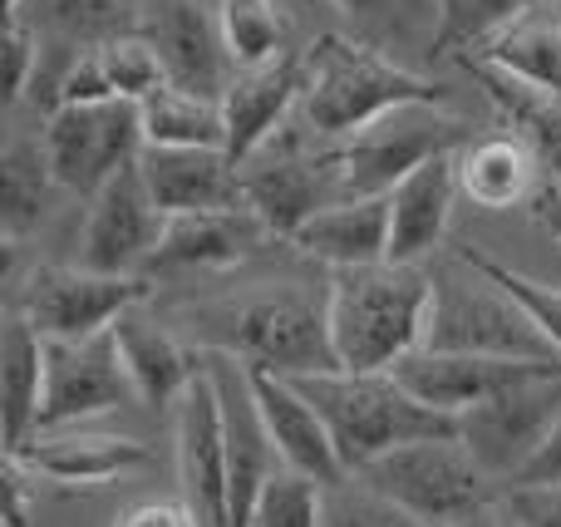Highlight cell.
Listing matches in <instances>:
<instances>
[{
  "label": "cell",
  "instance_id": "obj_1",
  "mask_svg": "<svg viewBox=\"0 0 561 527\" xmlns=\"http://www.w3.org/2000/svg\"><path fill=\"white\" fill-rule=\"evenodd\" d=\"M434 272L409 262L340 266L325 286L330 345L340 370H394L424 345Z\"/></svg>",
  "mask_w": 561,
  "mask_h": 527
},
{
  "label": "cell",
  "instance_id": "obj_2",
  "mask_svg": "<svg viewBox=\"0 0 561 527\" xmlns=\"http://www.w3.org/2000/svg\"><path fill=\"white\" fill-rule=\"evenodd\" d=\"M306 390V400L325 414L330 439L345 459L350 479L379 454L414 439H458L463 420L424 404L414 390L399 385L394 370H316L290 375Z\"/></svg>",
  "mask_w": 561,
  "mask_h": 527
},
{
  "label": "cell",
  "instance_id": "obj_3",
  "mask_svg": "<svg viewBox=\"0 0 561 527\" xmlns=\"http://www.w3.org/2000/svg\"><path fill=\"white\" fill-rule=\"evenodd\" d=\"M193 325L203 351H227L242 365H262L276 375L340 370L325 296H310L300 286H266L237 301L203 306L193 311Z\"/></svg>",
  "mask_w": 561,
  "mask_h": 527
},
{
  "label": "cell",
  "instance_id": "obj_4",
  "mask_svg": "<svg viewBox=\"0 0 561 527\" xmlns=\"http://www.w3.org/2000/svg\"><path fill=\"white\" fill-rule=\"evenodd\" d=\"M448 89L414 69L385 59L379 49L345 35H320L306 49V94L300 118L316 138H350L399 104H444Z\"/></svg>",
  "mask_w": 561,
  "mask_h": 527
},
{
  "label": "cell",
  "instance_id": "obj_5",
  "mask_svg": "<svg viewBox=\"0 0 561 527\" xmlns=\"http://www.w3.org/2000/svg\"><path fill=\"white\" fill-rule=\"evenodd\" d=\"M355 483L385 499L389 508H399L404 518H414L419 527L463 523L473 513L497 508V499H503V479H493L463 439L399 444V449L379 454L375 463H365Z\"/></svg>",
  "mask_w": 561,
  "mask_h": 527
},
{
  "label": "cell",
  "instance_id": "obj_6",
  "mask_svg": "<svg viewBox=\"0 0 561 527\" xmlns=\"http://www.w3.org/2000/svg\"><path fill=\"white\" fill-rule=\"evenodd\" d=\"M428 351H468V355H513V360H561V351L537 331V321L503 291L473 272L468 262L434 272V301L424 325Z\"/></svg>",
  "mask_w": 561,
  "mask_h": 527
},
{
  "label": "cell",
  "instance_id": "obj_7",
  "mask_svg": "<svg viewBox=\"0 0 561 527\" xmlns=\"http://www.w3.org/2000/svg\"><path fill=\"white\" fill-rule=\"evenodd\" d=\"M473 128L444 104H399L335 148L340 197H389L414 168L438 153H458Z\"/></svg>",
  "mask_w": 561,
  "mask_h": 527
},
{
  "label": "cell",
  "instance_id": "obj_8",
  "mask_svg": "<svg viewBox=\"0 0 561 527\" xmlns=\"http://www.w3.org/2000/svg\"><path fill=\"white\" fill-rule=\"evenodd\" d=\"M45 158L59 187L94 197L114 173L144 153V108L134 99H99V104H59L45 118Z\"/></svg>",
  "mask_w": 561,
  "mask_h": 527
},
{
  "label": "cell",
  "instance_id": "obj_9",
  "mask_svg": "<svg viewBox=\"0 0 561 527\" xmlns=\"http://www.w3.org/2000/svg\"><path fill=\"white\" fill-rule=\"evenodd\" d=\"M148 296V276H114L94 266H35L20 291V316L45 341H89Z\"/></svg>",
  "mask_w": 561,
  "mask_h": 527
},
{
  "label": "cell",
  "instance_id": "obj_10",
  "mask_svg": "<svg viewBox=\"0 0 561 527\" xmlns=\"http://www.w3.org/2000/svg\"><path fill=\"white\" fill-rule=\"evenodd\" d=\"M561 420V365L557 370H537L527 380L497 390L493 400L473 404L463 414V434L458 439L473 449V459L483 463L493 479H517L527 469L537 449L547 444V434Z\"/></svg>",
  "mask_w": 561,
  "mask_h": 527
},
{
  "label": "cell",
  "instance_id": "obj_11",
  "mask_svg": "<svg viewBox=\"0 0 561 527\" xmlns=\"http://www.w3.org/2000/svg\"><path fill=\"white\" fill-rule=\"evenodd\" d=\"M178 493L197 527H232V479H227V414L213 370H203L173 410Z\"/></svg>",
  "mask_w": 561,
  "mask_h": 527
},
{
  "label": "cell",
  "instance_id": "obj_12",
  "mask_svg": "<svg viewBox=\"0 0 561 527\" xmlns=\"http://www.w3.org/2000/svg\"><path fill=\"white\" fill-rule=\"evenodd\" d=\"M138 400L128 365L118 355L114 325L89 341H45V400H39V429L94 420L118 404ZM35 429V434H39Z\"/></svg>",
  "mask_w": 561,
  "mask_h": 527
},
{
  "label": "cell",
  "instance_id": "obj_13",
  "mask_svg": "<svg viewBox=\"0 0 561 527\" xmlns=\"http://www.w3.org/2000/svg\"><path fill=\"white\" fill-rule=\"evenodd\" d=\"M242 203L262 217L272 237H296L306 217L340 203V163L330 153H300V144H266L242 163Z\"/></svg>",
  "mask_w": 561,
  "mask_h": 527
},
{
  "label": "cell",
  "instance_id": "obj_14",
  "mask_svg": "<svg viewBox=\"0 0 561 527\" xmlns=\"http://www.w3.org/2000/svg\"><path fill=\"white\" fill-rule=\"evenodd\" d=\"M163 227L168 213L148 193L144 168L128 163L124 173H114L89 197V217L84 232H79V262L94 266V272L138 276V266H148V256H153Z\"/></svg>",
  "mask_w": 561,
  "mask_h": 527
},
{
  "label": "cell",
  "instance_id": "obj_15",
  "mask_svg": "<svg viewBox=\"0 0 561 527\" xmlns=\"http://www.w3.org/2000/svg\"><path fill=\"white\" fill-rule=\"evenodd\" d=\"M148 45L158 49L168 69V84L203 99H222L237 79L232 49L222 39V15L207 0H144V30Z\"/></svg>",
  "mask_w": 561,
  "mask_h": 527
},
{
  "label": "cell",
  "instance_id": "obj_16",
  "mask_svg": "<svg viewBox=\"0 0 561 527\" xmlns=\"http://www.w3.org/2000/svg\"><path fill=\"white\" fill-rule=\"evenodd\" d=\"M557 365L561 360H513V355H468V351H428V345H419L394 365V375L424 404L463 420L473 404L493 400L497 390H507V385L527 380L537 370H557Z\"/></svg>",
  "mask_w": 561,
  "mask_h": 527
},
{
  "label": "cell",
  "instance_id": "obj_17",
  "mask_svg": "<svg viewBox=\"0 0 561 527\" xmlns=\"http://www.w3.org/2000/svg\"><path fill=\"white\" fill-rule=\"evenodd\" d=\"M247 380H252L256 410H262V424H266V434H272L280 463L310 473V479L325 483V489L350 483V469H345V459H340L335 439H330L325 414L306 400V390H300L290 375L262 370V365H247Z\"/></svg>",
  "mask_w": 561,
  "mask_h": 527
},
{
  "label": "cell",
  "instance_id": "obj_18",
  "mask_svg": "<svg viewBox=\"0 0 561 527\" xmlns=\"http://www.w3.org/2000/svg\"><path fill=\"white\" fill-rule=\"evenodd\" d=\"M300 94H306V49H286V55L266 59L256 69H237V79L222 94L227 153H232L237 168L280 134V124H286L290 104H300Z\"/></svg>",
  "mask_w": 561,
  "mask_h": 527
},
{
  "label": "cell",
  "instance_id": "obj_19",
  "mask_svg": "<svg viewBox=\"0 0 561 527\" xmlns=\"http://www.w3.org/2000/svg\"><path fill=\"white\" fill-rule=\"evenodd\" d=\"M114 341L118 355L128 365V380L138 390V404L148 410H178V400L187 394V385L207 370V351L203 345H187L168 331L153 316H138V306H128L114 321Z\"/></svg>",
  "mask_w": 561,
  "mask_h": 527
},
{
  "label": "cell",
  "instance_id": "obj_20",
  "mask_svg": "<svg viewBox=\"0 0 561 527\" xmlns=\"http://www.w3.org/2000/svg\"><path fill=\"white\" fill-rule=\"evenodd\" d=\"M262 237V217L252 207H217V213H178L168 217L163 237H158L153 256L144 272L148 276H173V272H222L237 266Z\"/></svg>",
  "mask_w": 561,
  "mask_h": 527
},
{
  "label": "cell",
  "instance_id": "obj_21",
  "mask_svg": "<svg viewBox=\"0 0 561 527\" xmlns=\"http://www.w3.org/2000/svg\"><path fill=\"white\" fill-rule=\"evenodd\" d=\"M144 183L153 203L168 217L178 213H217V207H247L242 203V168L227 148H158L148 144L138 153Z\"/></svg>",
  "mask_w": 561,
  "mask_h": 527
},
{
  "label": "cell",
  "instance_id": "obj_22",
  "mask_svg": "<svg viewBox=\"0 0 561 527\" xmlns=\"http://www.w3.org/2000/svg\"><path fill=\"white\" fill-rule=\"evenodd\" d=\"M35 479L65 483V489H104V483L124 479L134 469L153 463V449L144 439H124V434H59L39 429L15 449Z\"/></svg>",
  "mask_w": 561,
  "mask_h": 527
},
{
  "label": "cell",
  "instance_id": "obj_23",
  "mask_svg": "<svg viewBox=\"0 0 561 527\" xmlns=\"http://www.w3.org/2000/svg\"><path fill=\"white\" fill-rule=\"evenodd\" d=\"M458 153H438L389 193V262L424 266L444 247L458 203Z\"/></svg>",
  "mask_w": 561,
  "mask_h": 527
},
{
  "label": "cell",
  "instance_id": "obj_24",
  "mask_svg": "<svg viewBox=\"0 0 561 527\" xmlns=\"http://www.w3.org/2000/svg\"><path fill=\"white\" fill-rule=\"evenodd\" d=\"M290 242L325 266L389 262V197H340L296 227Z\"/></svg>",
  "mask_w": 561,
  "mask_h": 527
},
{
  "label": "cell",
  "instance_id": "obj_25",
  "mask_svg": "<svg viewBox=\"0 0 561 527\" xmlns=\"http://www.w3.org/2000/svg\"><path fill=\"white\" fill-rule=\"evenodd\" d=\"M537 168H542L537 153L513 128L488 138H468L458 148V187L483 213H503V207L527 203L537 193Z\"/></svg>",
  "mask_w": 561,
  "mask_h": 527
},
{
  "label": "cell",
  "instance_id": "obj_26",
  "mask_svg": "<svg viewBox=\"0 0 561 527\" xmlns=\"http://www.w3.org/2000/svg\"><path fill=\"white\" fill-rule=\"evenodd\" d=\"M25 10V5H20ZM30 25L65 59L144 30V0H35Z\"/></svg>",
  "mask_w": 561,
  "mask_h": 527
},
{
  "label": "cell",
  "instance_id": "obj_27",
  "mask_svg": "<svg viewBox=\"0 0 561 527\" xmlns=\"http://www.w3.org/2000/svg\"><path fill=\"white\" fill-rule=\"evenodd\" d=\"M468 59L493 65V69H503V75L561 99V15H552L547 5L527 10L523 20L497 30V35L488 39V45H478Z\"/></svg>",
  "mask_w": 561,
  "mask_h": 527
},
{
  "label": "cell",
  "instance_id": "obj_28",
  "mask_svg": "<svg viewBox=\"0 0 561 527\" xmlns=\"http://www.w3.org/2000/svg\"><path fill=\"white\" fill-rule=\"evenodd\" d=\"M473 69V79L488 89L493 108L503 114V124L513 128L517 138H527V148L537 153V163L561 183V99L542 94V89L523 84V79L503 75L493 65H478V59H463Z\"/></svg>",
  "mask_w": 561,
  "mask_h": 527
},
{
  "label": "cell",
  "instance_id": "obj_29",
  "mask_svg": "<svg viewBox=\"0 0 561 527\" xmlns=\"http://www.w3.org/2000/svg\"><path fill=\"white\" fill-rule=\"evenodd\" d=\"M0 370H5V454H15L39 429V400H45V335L25 316H10Z\"/></svg>",
  "mask_w": 561,
  "mask_h": 527
},
{
  "label": "cell",
  "instance_id": "obj_30",
  "mask_svg": "<svg viewBox=\"0 0 561 527\" xmlns=\"http://www.w3.org/2000/svg\"><path fill=\"white\" fill-rule=\"evenodd\" d=\"M138 108H144V148H227L222 99H203L178 84H163Z\"/></svg>",
  "mask_w": 561,
  "mask_h": 527
},
{
  "label": "cell",
  "instance_id": "obj_31",
  "mask_svg": "<svg viewBox=\"0 0 561 527\" xmlns=\"http://www.w3.org/2000/svg\"><path fill=\"white\" fill-rule=\"evenodd\" d=\"M49 187H55V173H49L45 144H20L5 148L0 158V222H5V242H20L30 227H39L49 207Z\"/></svg>",
  "mask_w": 561,
  "mask_h": 527
},
{
  "label": "cell",
  "instance_id": "obj_32",
  "mask_svg": "<svg viewBox=\"0 0 561 527\" xmlns=\"http://www.w3.org/2000/svg\"><path fill=\"white\" fill-rule=\"evenodd\" d=\"M552 0H434V35H428V55H458V49H478L523 20L527 10H542Z\"/></svg>",
  "mask_w": 561,
  "mask_h": 527
},
{
  "label": "cell",
  "instance_id": "obj_33",
  "mask_svg": "<svg viewBox=\"0 0 561 527\" xmlns=\"http://www.w3.org/2000/svg\"><path fill=\"white\" fill-rule=\"evenodd\" d=\"M217 15H222V39L237 69H256L286 55V20L276 0H217Z\"/></svg>",
  "mask_w": 561,
  "mask_h": 527
},
{
  "label": "cell",
  "instance_id": "obj_34",
  "mask_svg": "<svg viewBox=\"0 0 561 527\" xmlns=\"http://www.w3.org/2000/svg\"><path fill=\"white\" fill-rule=\"evenodd\" d=\"M454 256L458 262H468L473 272H483L488 282H497L507 296H513L517 306H523L527 316L537 321V331L547 335V341L561 351V286H547V282H533V276H523V272H513L507 262H497V256H488V252H478V247H454Z\"/></svg>",
  "mask_w": 561,
  "mask_h": 527
},
{
  "label": "cell",
  "instance_id": "obj_35",
  "mask_svg": "<svg viewBox=\"0 0 561 527\" xmlns=\"http://www.w3.org/2000/svg\"><path fill=\"white\" fill-rule=\"evenodd\" d=\"M325 483H316L310 473L276 463V473L266 479V493L256 503L252 527H325Z\"/></svg>",
  "mask_w": 561,
  "mask_h": 527
},
{
  "label": "cell",
  "instance_id": "obj_36",
  "mask_svg": "<svg viewBox=\"0 0 561 527\" xmlns=\"http://www.w3.org/2000/svg\"><path fill=\"white\" fill-rule=\"evenodd\" d=\"M99 65H104L114 99L144 104L148 94H158V89L168 84V69H163V59H158V49L148 45V35H118V39H108V45H99Z\"/></svg>",
  "mask_w": 561,
  "mask_h": 527
},
{
  "label": "cell",
  "instance_id": "obj_37",
  "mask_svg": "<svg viewBox=\"0 0 561 527\" xmlns=\"http://www.w3.org/2000/svg\"><path fill=\"white\" fill-rule=\"evenodd\" d=\"M45 65V39L25 15H5V99H25Z\"/></svg>",
  "mask_w": 561,
  "mask_h": 527
},
{
  "label": "cell",
  "instance_id": "obj_38",
  "mask_svg": "<svg viewBox=\"0 0 561 527\" xmlns=\"http://www.w3.org/2000/svg\"><path fill=\"white\" fill-rule=\"evenodd\" d=\"M497 513L513 527H561V483H503Z\"/></svg>",
  "mask_w": 561,
  "mask_h": 527
},
{
  "label": "cell",
  "instance_id": "obj_39",
  "mask_svg": "<svg viewBox=\"0 0 561 527\" xmlns=\"http://www.w3.org/2000/svg\"><path fill=\"white\" fill-rule=\"evenodd\" d=\"M30 479H35V473H30L15 454H5V527H30L35 493H39V483H30Z\"/></svg>",
  "mask_w": 561,
  "mask_h": 527
},
{
  "label": "cell",
  "instance_id": "obj_40",
  "mask_svg": "<svg viewBox=\"0 0 561 527\" xmlns=\"http://www.w3.org/2000/svg\"><path fill=\"white\" fill-rule=\"evenodd\" d=\"M114 527H197L193 508L183 499L178 503H163V499H148V503H134L114 518Z\"/></svg>",
  "mask_w": 561,
  "mask_h": 527
},
{
  "label": "cell",
  "instance_id": "obj_41",
  "mask_svg": "<svg viewBox=\"0 0 561 527\" xmlns=\"http://www.w3.org/2000/svg\"><path fill=\"white\" fill-rule=\"evenodd\" d=\"M507 483H561V420H557V429L547 434V444L527 459V469L517 473V479H507Z\"/></svg>",
  "mask_w": 561,
  "mask_h": 527
},
{
  "label": "cell",
  "instance_id": "obj_42",
  "mask_svg": "<svg viewBox=\"0 0 561 527\" xmlns=\"http://www.w3.org/2000/svg\"><path fill=\"white\" fill-rule=\"evenodd\" d=\"M527 213H533V222L542 227V232H552L561 242V183L557 177H547V183L527 197Z\"/></svg>",
  "mask_w": 561,
  "mask_h": 527
},
{
  "label": "cell",
  "instance_id": "obj_43",
  "mask_svg": "<svg viewBox=\"0 0 561 527\" xmlns=\"http://www.w3.org/2000/svg\"><path fill=\"white\" fill-rule=\"evenodd\" d=\"M345 15H379V10H389V0H335Z\"/></svg>",
  "mask_w": 561,
  "mask_h": 527
},
{
  "label": "cell",
  "instance_id": "obj_44",
  "mask_svg": "<svg viewBox=\"0 0 561 527\" xmlns=\"http://www.w3.org/2000/svg\"><path fill=\"white\" fill-rule=\"evenodd\" d=\"M448 527H503V513H497V508H488V513H473V518H463V523H448Z\"/></svg>",
  "mask_w": 561,
  "mask_h": 527
},
{
  "label": "cell",
  "instance_id": "obj_45",
  "mask_svg": "<svg viewBox=\"0 0 561 527\" xmlns=\"http://www.w3.org/2000/svg\"><path fill=\"white\" fill-rule=\"evenodd\" d=\"M20 5H25V0H5V15H15V10H20Z\"/></svg>",
  "mask_w": 561,
  "mask_h": 527
},
{
  "label": "cell",
  "instance_id": "obj_46",
  "mask_svg": "<svg viewBox=\"0 0 561 527\" xmlns=\"http://www.w3.org/2000/svg\"><path fill=\"white\" fill-rule=\"evenodd\" d=\"M503 527H513V523H507V518H503Z\"/></svg>",
  "mask_w": 561,
  "mask_h": 527
}]
</instances>
